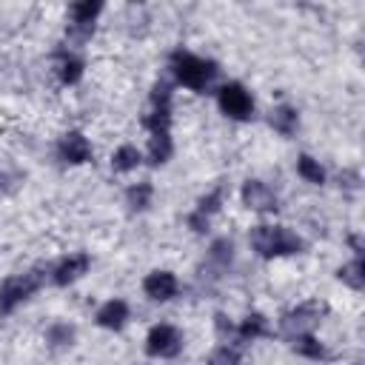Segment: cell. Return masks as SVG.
<instances>
[{"label": "cell", "instance_id": "obj_16", "mask_svg": "<svg viewBox=\"0 0 365 365\" xmlns=\"http://www.w3.org/2000/svg\"><path fill=\"white\" fill-rule=\"evenodd\" d=\"M291 351L297 354V356H305V359H325V345H322V339L319 336H314V334H297V336H291Z\"/></svg>", "mask_w": 365, "mask_h": 365}, {"label": "cell", "instance_id": "obj_18", "mask_svg": "<svg viewBox=\"0 0 365 365\" xmlns=\"http://www.w3.org/2000/svg\"><path fill=\"white\" fill-rule=\"evenodd\" d=\"M74 339H77V328H74L71 322H51V325L46 328V342H48V348H54V351L71 348Z\"/></svg>", "mask_w": 365, "mask_h": 365}, {"label": "cell", "instance_id": "obj_9", "mask_svg": "<svg viewBox=\"0 0 365 365\" xmlns=\"http://www.w3.org/2000/svg\"><path fill=\"white\" fill-rule=\"evenodd\" d=\"M91 143L83 131H66L60 140H57V157L66 163V165H83L91 160Z\"/></svg>", "mask_w": 365, "mask_h": 365}, {"label": "cell", "instance_id": "obj_3", "mask_svg": "<svg viewBox=\"0 0 365 365\" xmlns=\"http://www.w3.org/2000/svg\"><path fill=\"white\" fill-rule=\"evenodd\" d=\"M328 314V305L319 302V299H308V302H299L297 308H291L288 314L279 317V331L291 339L297 334H314V328L319 325V319Z\"/></svg>", "mask_w": 365, "mask_h": 365}, {"label": "cell", "instance_id": "obj_17", "mask_svg": "<svg viewBox=\"0 0 365 365\" xmlns=\"http://www.w3.org/2000/svg\"><path fill=\"white\" fill-rule=\"evenodd\" d=\"M140 163H143V151H140L137 145H131V143H123V145L111 154V168H114L117 174H128V171H134Z\"/></svg>", "mask_w": 365, "mask_h": 365}, {"label": "cell", "instance_id": "obj_8", "mask_svg": "<svg viewBox=\"0 0 365 365\" xmlns=\"http://www.w3.org/2000/svg\"><path fill=\"white\" fill-rule=\"evenodd\" d=\"M91 268V254L86 251H74L68 257H63L54 268H51V282L57 288H66V285H74L77 279H83Z\"/></svg>", "mask_w": 365, "mask_h": 365}, {"label": "cell", "instance_id": "obj_15", "mask_svg": "<svg viewBox=\"0 0 365 365\" xmlns=\"http://www.w3.org/2000/svg\"><path fill=\"white\" fill-rule=\"evenodd\" d=\"M151 200H154V185L148 180L143 182H134L125 188V205L134 211V214H143L151 208Z\"/></svg>", "mask_w": 365, "mask_h": 365}, {"label": "cell", "instance_id": "obj_28", "mask_svg": "<svg viewBox=\"0 0 365 365\" xmlns=\"http://www.w3.org/2000/svg\"><path fill=\"white\" fill-rule=\"evenodd\" d=\"M214 328H217V336H220V339H231L234 331H237V325H234L225 314H214Z\"/></svg>", "mask_w": 365, "mask_h": 365}, {"label": "cell", "instance_id": "obj_14", "mask_svg": "<svg viewBox=\"0 0 365 365\" xmlns=\"http://www.w3.org/2000/svg\"><path fill=\"white\" fill-rule=\"evenodd\" d=\"M265 334H268V319L259 311H251L248 317H242L240 325H237V331H234V336L240 342H254V339H259Z\"/></svg>", "mask_w": 365, "mask_h": 365}, {"label": "cell", "instance_id": "obj_6", "mask_svg": "<svg viewBox=\"0 0 365 365\" xmlns=\"http://www.w3.org/2000/svg\"><path fill=\"white\" fill-rule=\"evenodd\" d=\"M182 351V334L168 325V322H160V325H151L148 334H145V354L151 359H171Z\"/></svg>", "mask_w": 365, "mask_h": 365}, {"label": "cell", "instance_id": "obj_23", "mask_svg": "<svg viewBox=\"0 0 365 365\" xmlns=\"http://www.w3.org/2000/svg\"><path fill=\"white\" fill-rule=\"evenodd\" d=\"M208 259H211L214 265H220V268H228V265L234 262V242H231L228 237L214 240L211 248H208Z\"/></svg>", "mask_w": 365, "mask_h": 365}, {"label": "cell", "instance_id": "obj_26", "mask_svg": "<svg viewBox=\"0 0 365 365\" xmlns=\"http://www.w3.org/2000/svg\"><path fill=\"white\" fill-rule=\"evenodd\" d=\"M143 125L151 131H171V108H151L143 117Z\"/></svg>", "mask_w": 365, "mask_h": 365}, {"label": "cell", "instance_id": "obj_24", "mask_svg": "<svg viewBox=\"0 0 365 365\" xmlns=\"http://www.w3.org/2000/svg\"><path fill=\"white\" fill-rule=\"evenodd\" d=\"M220 208H222V185H217V188H211L208 194H202V197L197 200V208H194V214H200V217L211 220V217H214Z\"/></svg>", "mask_w": 365, "mask_h": 365}, {"label": "cell", "instance_id": "obj_25", "mask_svg": "<svg viewBox=\"0 0 365 365\" xmlns=\"http://www.w3.org/2000/svg\"><path fill=\"white\" fill-rule=\"evenodd\" d=\"M208 365H240V348L231 345V342L217 345V348L208 354Z\"/></svg>", "mask_w": 365, "mask_h": 365}, {"label": "cell", "instance_id": "obj_13", "mask_svg": "<svg viewBox=\"0 0 365 365\" xmlns=\"http://www.w3.org/2000/svg\"><path fill=\"white\" fill-rule=\"evenodd\" d=\"M174 151V143H171V131H151L148 134V148H145V160L151 165H163L168 163Z\"/></svg>", "mask_w": 365, "mask_h": 365}, {"label": "cell", "instance_id": "obj_21", "mask_svg": "<svg viewBox=\"0 0 365 365\" xmlns=\"http://www.w3.org/2000/svg\"><path fill=\"white\" fill-rule=\"evenodd\" d=\"M336 279H339V282H345V285H348V288H354V291H362V285H365L362 257H354L351 262L339 265V268H336Z\"/></svg>", "mask_w": 365, "mask_h": 365}, {"label": "cell", "instance_id": "obj_20", "mask_svg": "<svg viewBox=\"0 0 365 365\" xmlns=\"http://www.w3.org/2000/svg\"><path fill=\"white\" fill-rule=\"evenodd\" d=\"M83 60L77 57V54H60V63H57V77H60V83L63 86H74V83H80V77H83Z\"/></svg>", "mask_w": 365, "mask_h": 365}, {"label": "cell", "instance_id": "obj_11", "mask_svg": "<svg viewBox=\"0 0 365 365\" xmlns=\"http://www.w3.org/2000/svg\"><path fill=\"white\" fill-rule=\"evenodd\" d=\"M94 322L100 325V328H106V331H123L125 328V322H128V302L125 299H106L100 308H97V314H94Z\"/></svg>", "mask_w": 365, "mask_h": 365}, {"label": "cell", "instance_id": "obj_19", "mask_svg": "<svg viewBox=\"0 0 365 365\" xmlns=\"http://www.w3.org/2000/svg\"><path fill=\"white\" fill-rule=\"evenodd\" d=\"M103 11V3L100 0H80V3H71L68 14H71V26H94V20L100 17Z\"/></svg>", "mask_w": 365, "mask_h": 365}, {"label": "cell", "instance_id": "obj_22", "mask_svg": "<svg viewBox=\"0 0 365 365\" xmlns=\"http://www.w3.org/2000/svg\"><path fill=\"white\" fill-rule=\"evenodd\" d=\"M297 174L311 182V185H322L325 182V168L319 165V160H314L311 154H299L297 157Z\"/></svg>", "mask_w": 365, "mask_h": 365}, {"label": "cell", "instance_id": "obj_5", "mask_svg": "<svg viewBox=\"0 0 365 365\" xmlns=\"http://www.w3.org/2000/svg\"><path fill=\"white\" fill-rule=\"evenodd\" d=\"M217 106L228 120H251L254 117V97L242 83H225L217 88Z\"/></svg>", "mask_w": 365, "mask_h": 365}, {"label": "cell", "instance_id": "obj_10", "mask_svg": "<svg viewBox=\"0 0 365 365\" xmlns=\"http://www.w3.org/2000/svg\"><path fill=\"white\" fill-rule=\"evenodd\" d=\"M180 291V282L174 277V271H165V268H157L151 274H145L143 279V294L151 299V302H168L174 299Z\"/></svg>", "mask_w": 365, "mask_h": 365}, {"label": "cell", "instance_id": "obj_7", "mask_svg": "<svg viewBox=\"0 0 365 365\" xmlns=\"http://www.w3.org/2000/svg\"><path fill=\"white\" fill-rule=\"evenodd\" d=\"M240 200L248 211H257V214H274L279 208V200H277L274 188L262 180H245L242 188H240Z\"/></svg>", "mask_w": 365, "mask_h": 365}, {"label": "cell", "instance_id": "obj_27", "mask_svg": "<svg viewBox=\"0 0 365 365\" xmlns=\"http://www.w3.org/2000/svg\"><path fill=\"white\" fill-rule=\"evenodd\" d=\"M151 108H171V83L157 80L151 86Z\"/></svg>", "mask_w": 365, "mask_h": 365}, {"label": "cell", "instance_id": "obj_4", "mask_svg": "<svg viewBox=\"0 0 365 365\" xmlns=\"http://www.w3.org/2000/svg\"><path fill=\"white\" fill-rule=\"evenodd\" d=\"M43 285V274L26 271V274H11L0 282V317L11 314L20 302H26L37 288Z\"/></svg>", "mask_w": 365, "mask_h": 365}, {"label": "cell", "instance_id": "obj_12", "mask_svg": "<svg viewBox=\"0 0 365 365\" xmlns=\"http://www.w3.org/2000/svg\"><path fill=\"white\" fill-rule=\"evenodd\" d=\"M268 125H271L277 134L291 137V134L297 131V125H299V111H297L294 106H288V103H279V106L271 108V114H268Z\"/></svg>", "mask_w": 365, "mask_h": 365}, {"label": "cell", "instance_id": "obj_2", "mask_svg": "<svg viewBox=\"0 0 365 365\" xmlns=\"http://www.w3.org/2000/svg\"><path fill=\"white\" fill-rule=\"evenodd\" d=\"M217 63L197 57L191 51H174L171 54V74L180 86L191 88V91H205L211 86V80L217 77Z\"/></svg>", "mask_w": 365, "mask_h": 365}, {"label": "cell", "instance_id": "obj_29", "mask_svg": "<svg viewBox=\"0 0 365 365\" xmlns=\"http://www.w3.org/2000/svg\"><path fill=\"white\" fill-rule=\"evenodd\" d=\"M14 188H17V177H11L9 171H0V200L9 197Z\"/></svg>", "mask_w": 365, "mask_h": 365}, {"label": "cell", "instance_id": "obj_1", "mask_svg": "<svg viewBox=\"0 0 365 365\" xmlns=\"http://www.w3.org/2000/svg\"><path fill=\"white\" fill-rule=\"evenodd\" d=\"M248 242L262 259L302 254V248H305V240L297 231H291L288 225H268V222L254 225L248 234Z\"/></svg>", "mask_w": 365, "mask_h": 365}]
</instances>
